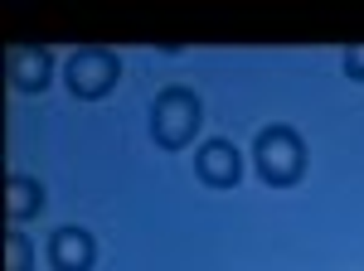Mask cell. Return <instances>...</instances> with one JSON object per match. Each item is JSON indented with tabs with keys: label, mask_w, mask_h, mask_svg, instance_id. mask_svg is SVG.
<instances>
[{
	"label": "cell",
	"mask_w": 364,
	"mask_h": 271,
	"mask_svg": "<svg viewBox=\"0 0 364 271\" xmlns=\"http://www.w3.org/2000/svg\"><path fill=\"white\" fill-rule=\"evenodd\" d=\"M199 97L190 87H166L156 102H151V136L161 150H185L199 136Z\"/></svg>",
	"instance_id": "cell-2"
},
{
	"label": "cell",
	"mask_w": 364,
	"mask_h": 271,
	"mask_svg": "<svg viewBox=\"0 0 364 271\" xmlns=\"http://www.w3.org/2000/svg\"><path fill=\"white\" fill-rule=\"evenodd\" d=\"M49 262H54V271H92V262H97L92 233L87 228H58L49 238Z\"/></svg>",
	"instance_id": "cell-5"
},
{
	"label": "cell",
	"mask_w": 364,
	"mask_h": 271,
	"mask_svg": "<svg viewBox=\"0 0 364 271\" xmlns=\"http://www.w3.org/2000/svg\"><path fill=\"white\" fill-rule=\"evenodd\" d=\"M54 78V58L49 49H10V82L20 87V92H44Z\"/></svg>",
	"instance_id": "cell-6"
},
{
	"label": "cell",
	"mask_w": 364,
	"mask_h": 271,
	"mask_svg": "<svg viewBox=\"0 0 364 271\" xmlns=\"http://www.w3.org/2000/svg\"><path fill=\"white\" fill-rule=\"evenodd\" d=\"M39 209H44V189L25 175H10L5 179V218L25 223V218H39Z\"/></svg>",
	"instance_id": "cell-7"
},
{
	"label": "cell",
	"mask_w": 364,
	"mask_h": 271,
	"mask_svg": "<svg viewBox=\"0 0 364 271\" xmlns=\"http://www.w3.org/2000/svg\"><path fill=\"white\" fill-rule=\"evenodd\" d=\"M5 252H10V257H5V271H29V267H34L25 233H15V228H10V238H5Z\"/></svg>",
	"instance_id": "cell-8"
},
{
	"label": "cell",
	"mask_w": 364,
	"mask_h": 271,
	"mask_svg": "<svg viewBox=\"0 0 364 271\" xmlns=\"http://www.w3.org/2000/svg\"><path fill=\"white\" fill-rule=\"evenodd\" d=\"M340 68H345V78L364 82V49H360V44H350V49L340 54Z\"/></svg>",
	"instance_id": "cell-9"
},
{
	"label": "cell",
	"mask_w": 364,
	"mask_h": 271,
	"mask_svg": "<svg viewBox=\"0 0 364 271\" xmlns=\"http://www.w3.org/2000/svg\"><path fill=\"white\" fill-rule=\"evenodd\" d=\"M117 78H122V58H117L112 49H78V54L63 63V82H68V92L83 97V102L107 97V92L117 87Z\"/></svg>",
	"instance_id": "cell-3"
},
{
	"label": "cell",
	"mask_w": 364,
	"mask_h": 271,
	"mask_svg": "<svg viewBox=\"0 0 364 271\" xmlns=\"http://www.w3.org/2000/svg\"><path fill=\"white\" fill-rule=\"evenodd\" d=\"M252 165L272 189H291L306 175V140L291 126H262L252 140Z\"/></svg>",
	"instance_id": "cell-1"
},
{
	"label": "cell",
	"mask_w": 364,
	"mask_h": 271,
	"mask_svg": "<svg viewBox=\"0 0 364 271\" xmlns=\"http://www.w3.org/2000/svg\"><path fill=\"white\" fill-rule=\"evenodd\" d=\"M238 170H243V160H238V150H233L228 140H204V145H199L195 175L209 189H233V184H238Z\"/></svg>",
	"instance_id": "cell-4"
}]
</instances>
